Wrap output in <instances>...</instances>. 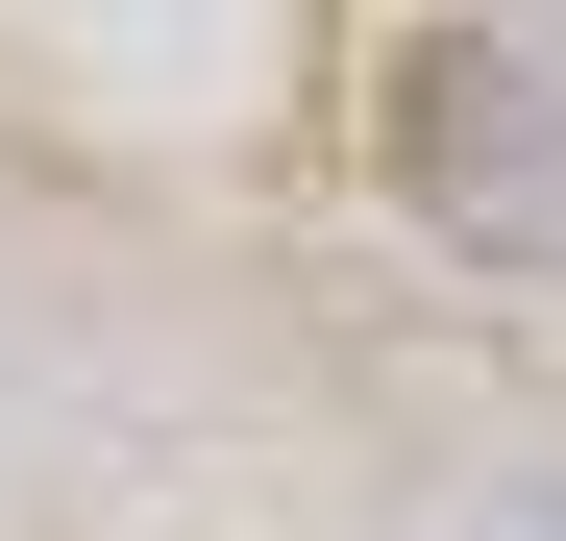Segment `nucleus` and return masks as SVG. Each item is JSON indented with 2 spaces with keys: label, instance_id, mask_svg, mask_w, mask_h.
I'll list each match as a JSON object with an SVG mask.
<instances>
[{
  "label": "nucleus",
  "instance_id": "1",
  "mask_svg": "<svg viewBox=\"0 0 566 541\" xmlns=\"http://www.w3.org/2000/svg\"><path fill=\"white\" fill-rule=\"evenodd\" d=\"M395 172H419V222H468V270H566V25H419Z\"/></svg>",
  "mask_w": 566,
  "mask_h": 541
}]
</instances>
